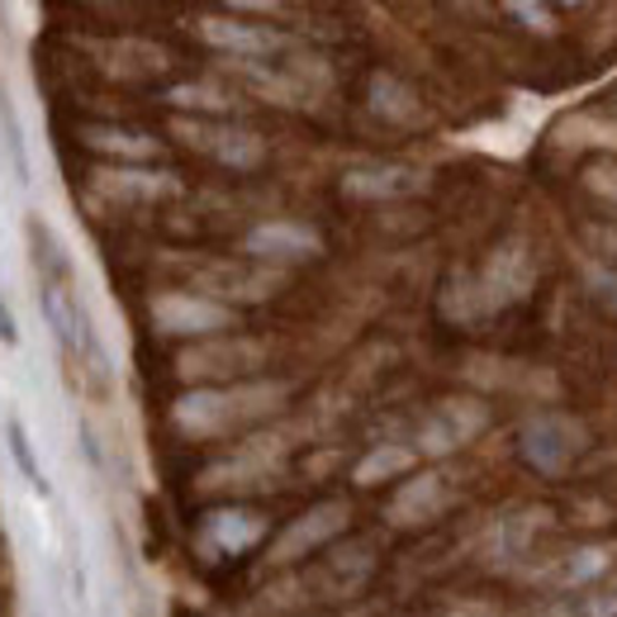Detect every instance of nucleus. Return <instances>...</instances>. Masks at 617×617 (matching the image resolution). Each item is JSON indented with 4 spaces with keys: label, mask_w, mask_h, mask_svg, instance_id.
I'll return each instance as SVG.
<instances>
[{
    "label": "nucleus",
    "mask_w": 617,
    "mask_h": 617,
    "mask_svg": "<svg viewBox=\"0 0 617 617\" xmlns=\"http://www.w3.org/2000/svg\"><path fill=\"white\" fill-rule=\"evenodd\" d=\"M585 451V428L575 418H533L523 428V456L537 470H566Z\"/></svg>",
    "instance_id": "nucleus-1"
},
{
    "label": "nucleus",
    "mask_w": 617,
    "mask_h": 617,
    "mask_svg": "<svg viewBox=\"0 0 617 617\" xmlns=\"http://www.w3.org/2000/svg\"><path fill=\"white\" fill-rule=\"evenodd\" d=\"M247 252L267 257V261H295V257H314L319 252V238L299 223H261L247 233Z\"/></svg>",
    "instance_id": "nucleus-2"
},
{
    "label": "nucleus",
    "mask_w": 617,
    "mask_h": 617,
    "mask_svg": "<svg viewBox=\"0 0 617 617\" xmlns=\"http://www.w3.org/2000/svg\"><path fill=\"white\" fill-rule=\"evenodd\" d=\"M186 133L196 138L200 148L219 152L223 162H238V167H247V162H257V157H261L257 138H252V133H242V129H215V123H186Z\"/></svg>",
    "instance_id": "nucleus-3"
},
{
    "label": "nucleus",
    "mask_w": 617,
    "mask_h": 617,
    "mask_svg": "<svg viewBox=\"0 0 617 617\" xmlns=\"http://www.w3.org/2000/svg\"><path fill=\"white\" fill-rule=\"evenodd\" d=\"M157 319H162L167 332H209V328H223L228 314L215 305H200V299H162Z\"/></svg>",
    "instance_id": "nucleus-4"
},
{
    "label": "nucleus",
    "mask_w": 617,
    "mask_h": 617,
    "mask_svg": "<svg viewBox=\"0 0 617 617\" xmlns=\"http://www.w3.org/2000/svg\"><path fill=\"white\" fill-rule=\"evenodd\" d=\"M39 305H43V319H48V328H52V338H58L67 351H72L81 338H77V328H81V305L72 295H67L62 286H43V295H39Z\"/></svg>",
    "instance_id": "nucleus-5"
},
{
    "label": "nucleus",
    "mask_w": 617,
    "mask_h": 617,
    "mask_svg": "<svg viewBox=\"0 0 617 617\" xmlns=\"http://www.w3.org/2000/svg\"><path fill=\"white\" fill-rule=\"evenodd\" d=\"M29 242H33V261H39L48 286H67V280H72V261H67L62 242L52 238V228L43 219H29Z\"/></svg>",
    "instance_id": "nucleus-6"
},
{
    "label": "nucleus",
    "mask_w": 617,
    "mask_h": 617,
    "mask_svg": "<svg viewBox=\"0 0 617 617\" xmlns=\"http://www.w3.org/2000/svg\"><path fill=\"white\" fill-rule=\"evenodd\" d=\"M205 39L219 43V48H233V52H271V48H280L276 33L252 29V24H233V20H209Z\"/></svg>",
    "instance_id": "nucleus-7"
},
{
    "label": "nucleus",
    "mask_w": 617,
    "mask_h": 617,
    "mask_svg": "<svg viewBox=\"0 0 617 617\" xmlns=\"http://www.w3.org/2000/svg\"><path fill=\"white\" fill-rule=\"evenodd\" d=\"M418 171H404V167H376V171H357L347 181V190L357 196H404V190H418Z\"/></svg>",
    "instance_id": "nucleus-8"
},
{
    "label": "nucleus",
    "mask_w": 617,
    "mask_h": 617,
    "mask_svg": "<svg viewBox=\"0 0 617 617\" xmlns=\"http://www.w3.org/2000/svg\"><path fill=\"white\" fill-rule=\"evenodd\" d=\"M6 447H10V456H14V466H20V475L29 480V489L39 494V499H48V480H43L39 456H33V442H29L24 418H10V422H6Z\"/></svg>",
    "instance_id": "nucleus-9"
},
{
    "label": "nucleus",
    "mask_w": 617,
    "mask_h": 617,
    "mask_svg": "<svg viewBox=\"0 0 617 617\" xmlns=\"http://www.w3.org/2000/svg\"><path fill=\"white\" fill-rule=\"evenodd\" d=\"M0 129H6V152H10V162H14V181H29L24 129H20V119H14V110H10V96H6V91H0Z\"/></svg>",
    "instance_id": "nucleus-10"
},
{
    "label": "nucleus",
    "mask_w": 617,
    "mask_h": 617,
    "mask_svg": "<svg viewBox=\"0 0 617 617\" xmlns=\"http://www.w3.org/2000/svg\"><path fill=\"white\" fill-rule=\"evenodd\" d=\"M209 533L223 537V546H247V541L261 537V523L247 518V514H223V518H215V527H209Z\"/></svg>",
    "instance_id": "nucleus-11"
},
{
    "label": "nucleus",
    "mask_w": 617,
    "mask_h": 617,
    "mask_svg": "<svg viewBox=\"0 0 617 617\" xmlns=\"http://www.w3.org/2000/svg\"><path fill=\"white\" fill-rule=\"evenodd\" d=\"M589 280H594V295H604L608 305L617 309V271H608V267H594V271H589Z\"/></svg>",
    "instance_id": "nucleus-12"
},
{
    "label": "nucleus",
    "mask_w": 617,
    "mask_h": 617,
    "mask_svg": "<svg viewBox=\"0 0 617 617\" xmlns=\"http://www.w3.org/2000/svg\"><path fill=\"white\" fill-rule=\"evenodd\" d=\"M589 186L598 190V196L617 200V167H594V171H589Z\"/></svg>",
    "instance_id": "nucleus-13"
},
{
    "label": "nucleus",
    "mask_w": 617,
    "mask_h": 617,
    "mask_svg": "<svg viewBox=\"0 0 617 617\" xmlns=\"http://www.w3.org/2000/svg\"><path fill=\"white\" fill-rule=\"evenodd\" d=\"M404 461H409L404 451H385V456H376V461H366V466H361V480H376L380 470H395V466H404Z\"/></svg>",
    "instance_id": "nucleus-14"
},
{
    "label": "nucleus",
    "mask_w": 617,
    "mask_h": 617,
    "mask_svg": "<svg viewBox=\"0 0 617 617\" xmlns=\"http://www.w3.org/2000/svg\"><path fill=\"white\" fill-rule=\"evenodd\" d=\"M598 570H604V551H579V560L570 566V579H589Z\"/></svg>",
    "instance_id": "nucleus-15"
},
{
    "label": "nucleus",
    "mask_w": 617,
    "mask_h": 617,
    "mask_svg": "<svg viewBox=\"0 0 617 617\" xmlns=\"http://www.w3.org/2000/svg\"><path fill=\"white\" fill-rule=\"evenodd\" d=\"M0 347H20V328H14V314L6 305V295H0Z\"/></svg>",
    "instance_id": "nucleus-16"
},
{
    "label": "nucleus",
    "mask_w": 617,
    "mask_h": 617,
    "mask_svg": "<svg viewBox=\"0 0 617 617\" xmlns=\"http://www.w3.org/2000/svg\"><path fill=\"white\" fill-rule=\"evenodd\" d=\"M518 14V20H533V29H551V14H546L541 6H508Z\"/></svg>",
    "instance_id": "nucleus-17"
},
{
    "label": "nucleus",
    "mask_w": 617,
    "mask_h": 617,
    "mask_svg": "<svg viewBox=\"0 0 617 617\" xmlns=\"http://www.w3.org/2000/svg\"><path fill=\"white\" fill-rule=\"evenodd\" d=\"M589 238H594V247H608V257L617 261V233H608V228H604V233H598V228H594Z\"/></svg>",
    "instance_id": "nucleus-18"
}]
</instances>
